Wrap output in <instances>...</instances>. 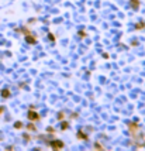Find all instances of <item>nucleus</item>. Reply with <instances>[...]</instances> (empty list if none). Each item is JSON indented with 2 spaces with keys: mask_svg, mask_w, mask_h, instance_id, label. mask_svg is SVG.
<instances>
[{
  "mask_svg": "<svg viewBox=\"0 0 145 151\" xmlns=\"http://www.w3.org/2000/svg\"><path fill=\"white\" fill-rule=\"evenodd\" d=\"M28 119H30V120H33V121H35V120H38V115H37L35 112H33V110H31V112H28Z\"/></svg>",
  "mask_w": 145,
  "mask_h": 151,
  "instance_id": "nucleus-1",
  "label": "nucleus"
},
{
  "mask_svg": "<svg viewBox=\"0 0 145 151\" xmlns=\"http://www.w3.org/2000/svg\"><path fill=\"white\" fill-rule=\"evenodd\" d=\"M51 145H52L54 148H62V147H64L62 141H59V140H55V141H52V143H51Z\"/></svg>",
  "mask_w": 145,
  "mask_h": 151,
  "instance_id": "nucleus-2",
  "label": "nucleus"
},
{
  "mask_svg": "<svg viewBox=\"0 0 145 151\" xmlns=\"http://www.w3.org/2000/svg\"><path fill=\"white\" fill-rule=\"evenodd\" d=\"M2 96H3V97H9L10 96V91H7V89L2 91Z\"/></svg>",
  "mask_w": 145,
  "mask_h": 151,
  "instance_id": "nucleus-3",
  "label": "nucleus"
},
{
  "mask_svg": "<svg viewBox=\"0 0 145 151\" xmlns=\"http://www.w3.org/2000/svg\"><path fill=\"white\" fill-rule=\"evenodd\" d=\"M27 41L31 42V44H34V42H35V38H34L33 35H27Z\"/></svg>",
  "mask_w": 145,
  "mask_h": 151,
  "instance_id": "nucleus-4",
  "label": "nucleus"
},
{
  "mask_svg": "<svg viewBox=\"0 0 145 151\" xmlns=\"http://www.w3.org/2000/svg\"><path fill=\"white\" fill-rule=\"evenodd\" d=\"M78 137H79V139H88V136H86V134H83V133H82V131H79V133H78Z\"/></svg>",
  "mask_w": 145,
  "mask_h": 151,
  "instance_id": "nucleus-5",
  "label": "nucleus"
},
{
  "mask_svg": "<svg viewBox=\"0 0 145 151\" xmlns=\"http://www.w3.org/2000/svg\"><path fill=\"white\" fill-rule=\"evenodd\" d=\"M138 4H139L138 0H133V7L134 9H138Z\"/></svg>",
  "mask_w": 145,
  "mask_h": 151,
  "instance_id": "nucleus-6",
  "label": "nucleus"
},
{
  "mask_svg": "<svg viewBox=\"0 0 145 151\" xmlns=\"http://www.w3.org/2000/svg\"><path fill=\"white\" fill-rule=\"evenodd\" d=\"M130 130L131 131H137V126L135 124H130Z\"/></svg>",
  "mask_w": 145,
  "mask_h": 151,
  "instance_id": "nucleus-7",
  "label": "nucleus"
},
{
  "mask_svg": "<svg viewBox=\"0 0 145 151\" xmlns=\"http://www.w3.org/2000/svg\"><path fill=\"white\" fill-rule=\"evenodd\" d=\"M21 126H23V123H20V121H17V123L14 124V127H16V129H20Z\"/></svg>",
  "mask_w": 145,
  "mask_h": 151,
  "instance_id": "nucleus-8",
  "label": "nucleus"
},
{
  "mask_svg": "<svg viewBox=\"0 0 145 151\" xmlns=\"http://www.w3.org/2000/svg\"><path fill=\"white\" fill-rule=\"evenodd\" d=\"M27 129H28V130H31V131H34V130H35V127H34L33 124H28V127H27Z\"/></svg>",
  "mask_w": 145,
  "mask_h": 151,
  "instance_id": "nucleus-9",
  "label": "nucleus"
},
{
  "mask_svg": "<svg viewBox=\"0 0 145 151\" xmlns=\"http://www.w3.org/2000/svg\"><path fill=\"white\" fill-rule=\"evenodd\" d=\"M144 23H138V24H137V28H144Z\"/></svg>",
  "mask_w": 145,
  "mask_h": 151,
  "instance_id": "nucleus-10",
  "label": "nucleus"
},
{
  "mask_svg": "<svg viewBox=\"0 0 145 151\" xmlns=\"http://www.w3.org/2000/svg\"><path fill=\"white\" fill-rule=\"evenodd\" d=\"M69 126L68 123H62V130H66V127Z\"/></svg>",
  "mask_w": 145,
  "mask_h": 151,
  "instance_id": "nucleus-11",
  "label": "nucleus"
},
{
  "mask_svg": "<svg viewBox=\"0 0 145 151\" xmlns=\"http://www.w3.org/2000/svg\"><path fill=\"white\" fill-rule=\"evenodd\" d=\"M49 40H51V41H55V38H54V35H52V34H49Z\"/></svg>",
  "mask_w": 145,
  "mask_h": 151,
  "instance_id": "nucleus-12",
  "label": "nucleus"
},
{
  "mask_svg": "<svg viewBox=\"0 0 145 151\" xmlns=\"http://www.w3.org/2000/svg\"><path fill=\"white\" fill-rule=\"evenodd\" d=\"M2 112H3V107H0V113H2Z\"/></svg>",
  "mask_w": 145,
  "mask_h": 151,
  "instance_id": "nucleus-13",
  "label": "nucleus"
}]
</instances>
